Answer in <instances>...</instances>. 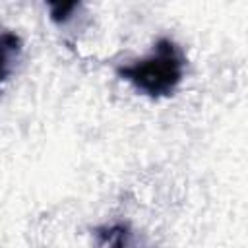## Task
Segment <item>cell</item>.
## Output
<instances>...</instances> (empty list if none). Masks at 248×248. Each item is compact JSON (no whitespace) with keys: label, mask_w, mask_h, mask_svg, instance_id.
<instances>
[{"label":"cell","mask_w":248,"mask_h":248,"mask_svg":"<svg viewBox=\"0 0 248 248\" xmlns=\"http://www.w3.org/2000/svg\"><path fill=\"white\" fill-rule=\"evenodd\" d=\"M184 64L182 50L170 39H161L147 56L120 66L118 74L136 89L151 97H163L170 95L182 81Z\"/></svg>","instance_id":"1"},{"label":"cell","mask_w":248,"mask_h":248,"mask_svg":"<svg viewBox=\"0 0 248 248\" xmlns=\"http://www.w3.org/2000/svg\"><path fill=\"white\" fill-rule=\"evenodd\" d=\"M21 52V39L12 31L0 33V83L12 72V66Z\"/></svg>","instance_id":"2"},{"label":"cell","mask_w":248,"mask_h":248,"mask_svg":"<svg viewBox=\"0 0 248 248\" xmlns=\"http://www.w3.org/2000/svg\"><path fill=\"white\" fill-rule=\"evenodd\" d=\"M101 248H126L124 231H122V229H112V231L107 234V242H105Z\"/></svg>","instance_id":"3"}]
</instances>
